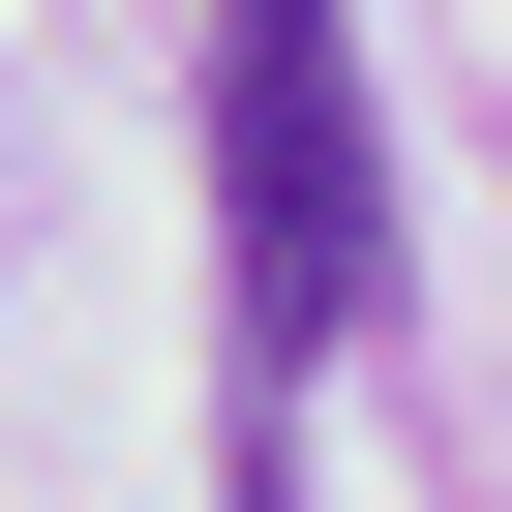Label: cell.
I'll list each match as a JSON object with an SVG mask.
<instances>
[{
    "label": "cell",
    "instance_id": "1",
    "mask_svg": "<svg viewBox=\"0 0 512 512\" xmlns=\"http://www.w3.org/2000/svg\"><path fill=\"white\" fill-rule=\"evenodd\" d=\"M211 211H241V362H332L392 332V151H362V31L332 0H241L211 31Z\"/></svg>",
    "mask_w": 512,
    "mask_h": 512
},
{
    "label": "cell",
    "instance_id": "2",
    "mask_svg": "<svg viewBox=\"0 0 512 512\" xmlns=\"http://www.w3.org/2000/svg\"><path fill=\"white\" fill-rule=\"evenodd\" d=\"M241 512H302V452H272V422H241Z\"/></svg>",
    "mask_w": 512,
    "mask_h": 512
}]
</instances>
